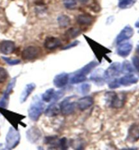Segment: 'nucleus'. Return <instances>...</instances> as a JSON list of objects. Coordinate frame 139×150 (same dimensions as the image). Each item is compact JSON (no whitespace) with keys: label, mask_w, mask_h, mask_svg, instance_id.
<instances>
[{"label":"nucleus","mask_w":139,"mask_h":150,"mask_svg":"<svg viewBox=\"0 0 139 150\" xmlns=\"http://www.w3.org/2000/svg\"><path fill=\"white\" fill-rule=\"evenodd\" d=\"M45 105L38 97L33 99L32 102L28 110V115L31 120L37 121L42 114Z\"/></svg>","instance_id":"nucleus-1"},{"label":"nucleus","mask_w":139,"mask_h":150,"mask_svg":"<svg viewBox=\"0 0 139 150\" xmlns=\"http://www.w3.org/2000/svg\"><path fill=\"white\" fill-rule=\"evenodd\" d=\"M107 105L113 108H120L125 103V96L123 94H117L115 92H107L105 96Z\"/></svg>","instance_id":"nucleus-2"},{"label":"nucleus","mask_w":139,"mask_h":150,"mask_svg":"<svg viewBox=\"0 0 139 150\" xmlns=\"http://www.w3.org/2000/svg\"><path fill=\"white\" fill-rule=\"evenodd\" d=\"M6 149H14L19 144L20 140H21V134L16 129H14V127H10L6 135Z\"/></svg>","instance_id":"nucleus-3"},{"label":"nucleus","mask_w":139,"mask_h":150,"mask_svg":"<svg viewBox=\"0 0 139 150\" xmlns=\"http://www.w3.org/2000/svg\"><path fill=\"white\" fill-rule=\"evenodd\" d=\"M75 96L67 97L65 99H64L63 101L61 103L60 110L61 113L65 116H69L73 113L76 109V101L73 100Z\"/></svg>","instance_id":"nucleus-4"},{"label":"nucleus","mask_w":139,"mask_h":150,"mask_svg":"<svg viewBox=\"0 0 139 150\" xmlns=\"http://www.w3.org/2000/svg\"><path fill=\"white\" fill-rule=\"evenodd\" d=\"M121 64L120 62H114L105 71V81H109L116 79L122 73L121 72Z\"/></svg>","instance_id":"nucleus-5"},{"label":"nucleus","mask_w":139,"mask_h":150,"mask_svg":"<svg viewBox=\"0 0 139 150\" xmlns=\"http://www.w3.org/2000/svg\"><path fill=\"white\" fill-rule=\"evenodd\" d=\"M40 55V49L36 46H29L22 52V58L26 61H32Z\"/></svg>","instance_id":"nucleus-6"},{"label":"nucleus","mask_w":139,"mask_h":150,"mask_svg":"<svg viewBox=\"0 0 139 150\" xmlns=\"http://www.w3.org/2000/svg\"><path fill=\"white\" fill-rule=\"evenodd\" d=\"M16 76L13 78L12 80L10 81V82L9 83L7 88H6L5 92L4 93V96L2 97V98L0 100V107L3 108H5L7 107L8 103V100H9V96L11 93H12L13 89L16 85Z\"/></svg>","instance_id":"nucleus-7"},{"label":"nucleus","mask_w":139,"mask_h":150,"mask_svg":"<svg viewBox=\"0 0 139 150\" xmlns=\"http://www.w3.org/2000/svg\"><path fill=\"white\" fill-rule=\"evenodd\" d=\"M41 136L42 134H41L40 130L35 127H31L26 133V139L31 143H36L38 142L40 140Z\"/></svg>","instance_id":"nucleus-8"},{"label":"nucleus","mask_w":139,"mask_h":150,"mask_svg":"<svg viewBox=\"0 0 139 150\" xmlns=\"http://www.w3.org/2000/svg\"><path fill=\"white\" fill-rule=\"evenodd\" d=\"M134 35V30L130 26H126L122 30L116 39V43L120 44L123 41L130 39Z\"/></svg>","instance_id":"nucleus-9"},{"label":"nucleus","mask_w":139,"mask_h":150,"mask_svg":"<svg viewBox=\"0 0 139 150\" xmlns=\"http://www.w3.org/2000/svg\"><path fill=\"white\" fill-rule=\"evenodd\" d=\"M69 80V74L66 73V72H62V73L55 76L54 80H53V83L55 87L57 88H63L68 83Z\"/></svg>","instance_id":"nucleus-10"},{"label":"nucleus","mask_w":139,"mask_h":150,"mask_svg":"<svg viewBox=\"0 0 139 150\" xmlns=\"http://www.w3.org/2000/svg\"><path fill=\"white\" fill-rule=\"evenodd\" d=\"M15 43L12 41L4 40L0 43V52L4 55L12 54L15 51Z\"/></svg>","instance_id":"nucleus-11"},{"label":"nucleus","mask_w":139,"mask_h":150,"mask_svg":"<svg viewBox=\"0 0 139 150\" xmlns=\"http://www.w3.org/2000/svg\"><path fill=\"white\" fill-rule=\"evenodd\" d=\"M139 140V126L132 125L129 128L126 141L130 143H135Z\"/></svg>","instance_id":"nucleus-12"},{"label":"nucleus","mask_w":139,"mask_h":150,"mask_svg":"<svg viewBox=\"0 0 139 150\" xmlns=\"http://www.w3.org/2000/svg\"><path fill=\"white\" fill-rule=\"evenodd\" d=\"M76 104L81 111H84L94 104V99L90 96H85L78 100Z\"/></svg>","instance_id":"nucleus-13"},{"label":"nucleus","mask_w":139,"mask_h":150,"mask_svg":"<svg viewBox=\"0 0 139 150\" xmlns=\"http://www.w3.org/2000/svg\"><path fill=\"white\" fill-rule=\"evenodd\" d=\"M132 44L130 42H125V43H121L118 48L117 53L119 56L123 58L128 56L132 50Z\"/></svg>","instance_id":"nucleus-14"},{"label":"nucleus","mask_w":139,"mask_h":150,"mask_svg":"<svg viewBox=\"0 0 139 150\" xmlns=\"http://www.w3.org/2000/svg\"><path fill=\"white\" fill-rule=\"evenodd\" d=\"M61 41L58 38L54 37H47L44 41V47L49 50H54L61 45Z\"/></svg>","instance_id":"nucleus-15"},{"label":"nucleus","mask_w":139,"mask_h":150,"mask_svg":"<svg viewBox=\"0 0 139 150\" xmlns=\"http://www.w3.org/2000/svg\"><path fill=\"white\" fill-rule=\"evenodd\" d=\"M90 80L98 85H103L105 82V71L103 69H98L90 76Z\"/></svg>","instance_id":"nucleus-16"},{"label":"nucleus","mask_w":139,"mask_h":150,"mask_svg":"<svg viewBox=\"0 0 139 150\" xmlns=\"http://www.w3.org/2000/svg\"><path fill=\"white\" fill-rule=\"evenodd\" d=\"M35 87H36V85L34 83L27 84L25 86V87L24 88V89L21 93V96H20V102H21V103H23L27 100L28 98L31 94V93L34 91Z\"/></svg>","instance_id":"nucleus-17"},{"label":"nucleus","mask_w":139,"mask_h":150,"mask_svg":"<svg viewBox=\"0 0 139 150\" xmlns=\"http://www.w3.org/2000/svg\"><path fill=\"white\" fill-rule=\"evenodd\" d=\"M121 85L130 86L138 82V78L132 73L127 74L119 79Z\"/></svg>","instance_id":"nucleus-18"},{"label":"nucleus","mask_w":139,"mask_h":150,"mask_svg":"<svg viewBox=\"0 0 139 150\" xmlns=\"http://www.w3.org/2000/svg\"><path fill=\"white\" fill-rule=\"evenodd\" d=\"M94 18L90 14H82L79 15L77 17V22L79 25L82 26H88L90 25L93 23Z\"/></svg>","instance_id":"nucleus-19"},{"label":"nucleus","mask_w":139,"mask_h":150,"mask_svg":"<svg viewBox=\"0 0 139 150\" xmlns=\"http://www.w3.org/2000/svg\"><path fill=\"white\" fill-rule=\"evenodd\" d=\"M61 110L60 106L55 103H52L51 104L48 105V107L45 110V115L48 117H53L58 115L60 113Z\"/></svg>","instance_id":"nucleus-20"},{"label":"nucleus","mask_w":139,"mask_h":150,"mask_svg":"<svg viewBox=\"0 0 139 150\" xmlns=\"http://www.w3.org/2000/svg\"><path fill=\"white\" fill-rule=\"evenodd\" d=\"M98 64H99L97 62L92 61L88 64H87L86 65H85L84 67H83V68H81L80 70H78V71H77V72H79V73L84 74V75H86V76L87 74H89L90 72H91L92 70H93L96 67H97V66H98Z\"/></svg>","instance_id":"nucleus-21"},{"label":"nucleus","mask_w":139,"mask_h":150,"mask_svg":"<svg viewBox=\"0 0 139 150\" xmlns=\"http://www.w3.org/2000/svg\"><path fill=\"white\" fill-rule=\"evenodd\" d=\"M87 78L86 76V75L76 72L73 73V75L71 77L70 83L71 84H78L85 82Z\"/></svg>","instance_id":"nucleus-22"},{"label":"nucleus","mask_w":139,"mask_h":150,"mask_svg":"<svg viewBox=\"0 0 139 150\" xmlns=\"http://www.w3.org/2000/svg\"><path fill=\"white\" fill-rule=\"evenodd\" d=\"M81 33V30L77 28H71L65 33V37L67 39H75Z\"/></svg>","instance_id":"nucleus-23"},{"label":"nucleus","mask_w":139,"mask_h":150,"mask_svg":"<svg viewBox=\"0 0 139 150\" xmlns=\"http://www.w3.org/2000/svg\"><path fill=\"white\" fill-rule=\"evenodd\" d=\"M121 72L123 74H130L134 72V68L132 67L131 64L128 60H125L121 66Z\"/></svg>","instance_id":"nucleus-24"},{"label":"nucleus","mask_w":139,"mask_h":150,"mask_svg":"<svg viewBox=\"0 0 139 150\" xmlns=\"http://www.w3.org/2000/svg\"><path fill=\"white\" fill-rule=\"evenodd\" d=\"M44 143L53 147H59V139L56 136L46 137L44 139Z\"/></svg>","instance_id":"nucleus-25"},{"label":"nucleus","mask_w":139,"mask_h":150,"mask_svg":"<svg viewBox=\"0 0 139 150\" xmlns=\"http://www.w3.org/2000/svg\"><path fill=\"white\" fill-rule=\"evenodd\" d=\"M57 21H58V25L60 26L61 27L65 28L69 25L71 20L69 18V17L67 16V15H61V16L58 17Z\"/></svg>","instance_id":"nucleus-26"},{"label":"nucleus","mask_w":139,"mask_h":150,"mask_svg":"<svg viewBox=\"0 0 139 150\" xmlns=\"http://www.w3.org/2000/svg\"><path fill=\"white\" fill-rule=\"evenodd\" d=\"M54 92L55 91L53 88L48 89L42 94V96H41V99H42V100L43 101H45V102H50V101L52 100Z\"/></svg>","instance_id":"nucleus-27"},{"label":"nucleus","mask_w":139,"mask_h":150,"mask_svg":"<svg viewBox=\"0 0 139 150\" xmlns=\"http://www.w3.org/2000/svg\"><path fill=\"white\" fill-rule=\"evenodd\" d=\"M137 0H120L118 6L121 9H127L131 8Z\"/></svg>","instance_id":"nucleus-28"},{"label":"nucleus","mask_w":139,"mask_h":150,"mask_svg":"<svg viewBox=\"0 0 139 150\" xmlns=\"http://www.w3.org/2000/svg\"><path fill=\"white\" fill-rule=\"evenodd\" d=\"M91 85L88 83H83L78 87V91L82 95H86L90 91Z\"/></svg>","instance_id":"nucleus-29"},{"label":"nucleus","mask_w":139,"mask_h":150,"mask_svg":"<svg viewBox=\"0 0 139 150\" xmlns=\"http://www.w3.org/2000/svg\"><path fill=\"white\" fill-rule=\"evenodd\" d=\"M63 4L65 7L69 10H73L76 7V0H63Z\"/></svg>","instance_id":"nucleus-30"},{"label":"nucleus","mask_w":139,"mask_h":150,"mask_svg":"<svg viewBox=\"0 0 139 150\" xmlns=\"http://www.w3.org/2000/svg\"><path fill=\"white\" fill-rule=\"evenodd\" d=\"M2 59L6 62L10 66H15L17 64H19L21 63V60L18 59H12L10 58H7V57H2Z\"/></svg>","instance_id":"nucleus-31"},{"label":"nucleus","mask_w":139,"mask_h":150,"mask_svg":"<svg viewBox=\"0 0 139 150\" xmlns=\"http://www.w3.org/2000/svg\"><path fill=\"white\" fill-rule=\"evenodd\" d=\"M8 72L5 68L0 67V83L5 82L8 78Z\"/></svg>","instance_id":"nucleus-32"},{"label":"nucleus","mask_w":139,"mask_h":150,"mask_svg":"<svg viewBox=\"0 0 139 150\" xmlns=\"http://www.w3.org/2000/svg\"><path fill=\"white\" fill-rule=\"evenodd\" d=\"M120 85H121L120 83V81H119V79L117 78L110 81L109 83V87L110 89H116V88L120 87Z\"/></svg>","instance_id":"nucleus-33"},{"label":"nucleus","mask_w":139,"mask_h":150,"mask_svg":"<svg viewBox=\"0 0 139 150\" xmlns=\"http://www.w3.org/2000/svg\"><path fill=\"white\" fill-rule=\"evenodd\" d=\"M59 147L62 149H68V141L66 137H63L59 139Z\"/></svg>","instance_id":"nucleus-34"},{"label":"nucleus","mask_w":139,"mask_h":150,"mask_svg":"<svg viewBox=\"0 0 139 150\" xmlns=\"http://www.w3.org/2000/svg\"><path fill=\"white\" fill-rule=\"evenodd\" d=\"M64 96V91H62V90H60V91H55L54 96H53L52 100L56 101L60 100L61 98H62Z\"/></svg>","instance_id":"nucleus-35"},{"label":"nucleus","mask_w":139,"mask_h":150,"mask_svg":"<svg viewBox=\"0 0 139 150\" xmlns=\"http://www.w3.org/2000/svg\"><path fill=\"white\" fill-rule=\"evenodd\" d=\"M132 63L134 68H136V70H137L139 73V58L137 56H134L132 58Z\"/></svg>","instance_id":"nucleus-36"},{"label":"nucleus","mask_w":139,"mask_h":150,"mask_svg":"<svg viewBox=\"0 0 139 150\" xmlns=\"http://www.w3.org/2000/svg\"><path fill=\"white\" fill-rule=\"evenodd\" d=\"M79 43V42L78 41H76L75 42H73L72 43L69 44V45H67V46H66V47H63V50H69V49H70V48H71V47H76V46L78 45Z\"/></svg>","instance_id":"nucleus-37"},{"label":"nucleus","mask_w":139,"mask_h":150,"mask_svg":"<svg viewBox=\"0 0 139 150\" xmlns=\"http://www.w3.org/2000/svg\"><path fill=\"white\" fill-rule=\"evenodd\" d=\"M79 2H80V3L84 4L87 3V2L88 1V0H79Z\"/></svg>","instance_id":"nucleus-38"},{"label":"nucleus","mask_w":139,"mask_h":150,"mask_svg":"<svg viewBox=\"0 0 139 150\" xmlns=\"http://www.w3.org/2000/svg\"><path fill=\"white\" fill-rule=\"evenodd\" d=\"M135 26H136V27H137V28H139V20L136 23Z\"/></svg>","instance_id":"nucleus-39"},{"label":"nucleus","mask_w":139,"mask_h":150,"mask_svg":"<svg viewBox=\"0 0 139 150\" xmlns=\"http://www.w3.org/2000/svg\"><path fill=\"white\" fill-rule=\"evenodd\" d=\"M136 52H137L138 54H139V45H138V47H137V48H136Z\"/></svg>","instance_id":"nucleus-40"},{"label":"nucleus","mask_w":139,"mask_h":150,"mask_svg":"<svg viewBox=\"0 0 139 150\" xmlns=\"http://www.w3.org/2000/svg\"><path fill=\"white\" fill-rule=\"evenodd\" d=\"M123 149H136V148H123Z\"/></svg>","instance_id":"nucleus-41"}]
</instances>
